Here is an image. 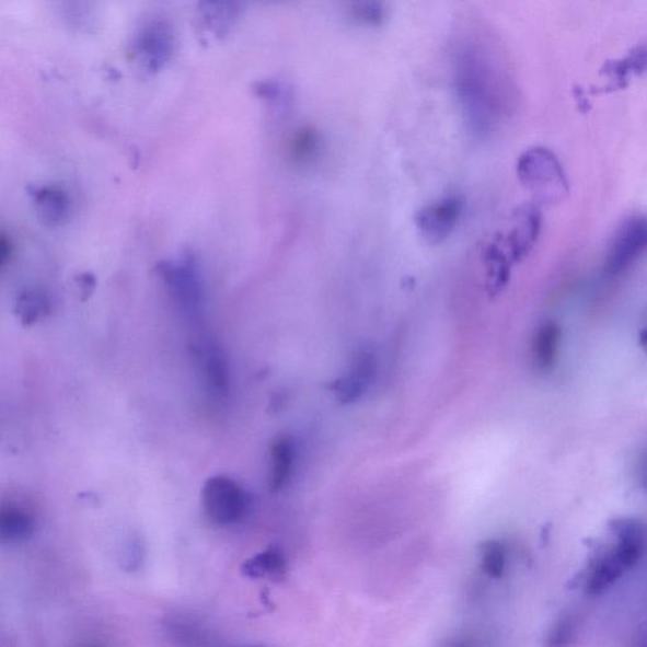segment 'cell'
I'll use <instances>...</instances> for the list:
<instances>
[{
    "instance_id": "cell-3",
    "label": "cell",
    "mask_w": 647,
    "mask_h": 647,
    "mask_svg": "<svg viewBox=\"0 0 647 647\" xmlns=\"http://www.w3.org/2000/svg\"><path fill=\"white\" fill-rule=\"evenodd\" d=\"M518 175L521 184L539 200L554 203L568 193L567 177L558 159L542 147H535L521 155Z\"/></svg>"
},
{
    "instance_id": "cell-11",
    "label": "cell",
    "mask_w": 647,
    "mask_h": 647,
    "mask_svg": "<svg viewBox=\"0 0 647 647\" xmlns=\"http://www.w3.org/2000/svg\"><path fill=\"white\" fill-rule=\"evenodd\" d=\"M562 340V327L558 323L547 322L539 327L532 342V358L540 372L552 371L558 362Z\"/></svg>"
},
{
    "instance_id": "cell-12",
    "label": "cell",
    "mask_w": 647,
    "mask_h": 647,
    "mask_svg": "<svg viewBox=\"0 0 647 647\" xmlns=\"http://www.w3.org/2000/svg\"><path fill=\"white\" fill-rule=\"evenodd\" d=\"M35 532V520L20 507H4L0 512V538L3 543L26 542Z\"/></svg>"
},
{
    "instance_id": "cell-18",
    "label": "cell",
    "mask_w": 647,
    "mask_h": 647,
    "mask_svg": "<svg viewBox=\"0 0 647 647\" xmlns=\"http://www.w3.org/2000/svg\"><path fill=\"white\" fill-rule=\"evenodd\" d=\"M647 68V47H638L637 50L631 53L625 59L613 61L608 65V70L604 71L614 86H625L626 81L638 76Z\"/></svg>"
},
{
    "instance_id": "cell-4",
    "label": "cell",
    "mask_w": 647,
    "mask_h": 647,
    "mask_svg": "<svg viewBox=\"0 0 647 647\" xmlns=\"http://www.w3.org/2000/svg\"><path fill=\"white\" fill-rule=\"evenodd\" d=\"M201 505L207 519L217 527L240 522L250 509V496L235 481L216 476L204 483Z\"/></svg>"
},
{
    "instance_id": "cell-6",
    "label": "cell",
    "mask_w": 647,
    "mask_h": 647,
    "mask_svg": "<svg viewBox=\"0 0 647 647\" xmlns=\"http://www.w3.org/2000/svg\"><path fill=\"white\" fill-rule=\"evenodd\" d=\"M463 196L452 194L426 205L416 212L415 223L423 239L430 244L443 243L453 233L463 215Z\"/></svg>"
},
{
    "instance_id": "cell-16",
    "label": "cell",
    "mask_w": 647,
    "mask_h": 647,
    "mask_svg": "<svg viewBox=\"0 0 647 647\" xmlns=\"http://www.w3.org/2000/svg\"><path fill=\"white\" fill-rule=\"evenodd\" d=\"M376 372L374 358L371 355L359 356L354 370L346 379L338 382V393L343 400L350 401L360 395Z\"/></svg>"
},
{
    "instance_id": "cell-15",
    "label": "cell",
    "mask_w": 647,
    "mask_h": 647,
    "mask_svg": "<svg viewBox=\"0 0 647 647\" xmlns=\"http://www.w3.org/2000/svg\"><path fill=\"white\" fill-rule=\"evenodd\" d=\"M51 307L43 291L24 290L15 300L14 314L23 326L35 325L50 313Z\"/></svg>"
},
{
    "instance_id": "cell-24",
    "label": "cell",
    "mask_w": 647,
    "mask_h": 647,
    "mask_svg": "<svg viewBox=\"0 0 647 647\" xmlns=\"http://www.w3.org/2000/svg\"><path fill=\"white\" fill-rule=\"evenodd\" d=\"M94 280L93 277L90 276H84L83 278H81L80 281V291H81V298H83L84 300L90 298V294H92L93 290H94Z\"/></svg>"
},
{
    "instance_id": "cell-26",
    "label": "cell",
    "mask_w": 647,
    "mask_h": 647,
    "mask_svg": "<svg viewBox=\"0 0 647 647\" xmlns=\"http://www.w3.org/2000/svg\"><path fill=\"white\" fill-rule=\"evenodd\" d=\"M255 647H261V646H255Z\"/></svg>"
},
{
    "instance_id": "cell-10",
    "label": "cell",
    "mask_w": 647,
    "mask_h": 647,
    "mask_svg": "<svg viewBox=\"0 0 647 647\" xmlns=\"http://www.w3.org/2000/svg\"><path fill=\"white\" fill-rule=\"evenodd\" d=\"M540 223L542 219L535 208H525L519 212L510 234L506 236L512 258L519 259L531 250L538 239Z\"/></svg>"
},
{
    "instance_id": "cell-21",
    "label": "cell",
    "mask_w": 647,
    "mask_h": 647,
    "mask_svg": "<svg viewBox=\"0 0 647 647\" xmlns=\"http://www.w3.org/2000/svg\"><path fill=\"white\" fill-rule=\"evenodd\" d=\"M579 621L576 614L565 613L554 622L545 638V647H573L577 643Z\"/></svg>"
},
{
    "instance_id": "cell-20",
    "label": "cell",
    "mask_w": 647,
    "mask_h": 647,
    "mask_svg": "<svg viewBox=\"0 0 647 647\" xmlns=\"http://www.w3.org/2000/svg\"><path fill=\"white\" fill-rule=\"evenodd\" d=\"M507 552L502 543L487 540L480 546V568L488 578L499 579L505 575Z\"/></svg>"
},
{
    "instance_id": "cell-7",
    "label": "cell",
    "mask_w": 647,
    "mask_h": 647,
    "mask_svg": "<svg viewBox=\"0 0 647 647\" xmlns=\"http://www.w3.org/2000/svg\"><path fill=\"white\" fill-rule=\"evenodd\" d=\"M161 271L185 315L198 317L200 314L201 285L194 261L185 258L174 265L163 266Z\"/></svg>"
},
{
    "instance_id": "cell-8",
    "label": "cell",
    "mask_w": 647,
    "mask_h": 647,
    "mask_svg": "<svg viewBox=\"0 0 647 647\" xmlns=\"http://www.w3.org/2000/svg\"><path fill=\"white\" fill-rule=\"evenodd\" d=\"M193 351L209 389L216 395L224 396L229 390V371L222 349L217 343L203 338L195 344Z\"/></svg>"
},
{
    "instance_id": "cell-25",
    "label": "cell",
    "mask_w": 647,
    "mask_h": 647,
    "mask_svg": "<svg viewBox=\"0 0 647 647\" xmlns=\"http://www.w3.org/2000/svg\"><path fill=\"white\" fill-rule=\"evenodd\" d=\"M640 343L642 347L647 351V330H644L640 333Z\"/></svg>"
},
{
    "instance_id": "cell-14",
    "label": "cell",
    "mask_w": 647,
    "mask_h": 647,
    "mask_svg": "<svg viewBox=\"0 0 647 647\" xmlns=\"http://www.w3.org/2000/svg\"><path fill=\"white\" fill-rule=\"evenodd\" d=\"M138 48L139 54L146 56L147 62L159 67L167 59L171 50V39L165 26L154 23L147 27L138 38Z\"/></svg>"
},
{
    "instance_id": "cell-5",
    "label": "cell",
    "mask_w": 647,
    "mask_h": 647,
    "mask_svg": "<svg viewBox=\"0 0 647 647\" xmlns=\"http://www.w3.org/2000/svg\"><path fill=\"white\" fill-rule=\"evenodd\" d=\"M647 255V215L626 218L614 232L604 259V273L616 277Z\"/></svg>"
},
{
    "instance_id": "cell-1",
    "label": "cell",
    "mask_w": 647,
    "mask_h": 647,
    "mask_svg": "<svg viewBox=\"0 0 647 647\" xmlns=\"http://www.w3.org/2000/svg\"><path fill=\"white\" fill-rule=\"evenodd\" d=\"M498 51L494 38L477 23L466 26L454 43V92L474 137L495 132L510 109V80Z\"/></svg>"
},
{
    "instance_id": "cell-2",
    "label": "cell",
    "mask_w": 647,
    "mask_h": 647,
    "mask_svg": "<svg viewBox=\"0 0 647 647\" xmlns=\"http://www.w3.org/2000/svg\"><path fill=\"white\" fill-rule=\"evenodd\" d=\"M614 543L589 568L586 591L600 596L633 569L645 553L647 534L640 521L616 520L611 523Z\"/></svg>"
},
{
    "instance_id": "cell-17",
    "label": "cell",
    "mask_w": 647,
    "mask_h": 647,
    "mask_svg": "<svg viewBox=\"0 0 647 647\" xmlns=\"http://www.w3.org/2000/svg\"><path fill=\"white\" fill-rule=\"evenodd\" d=\"M294 462L292 441L286 438L277 440L271 449V472H269V487L281 489L290 480Z\"/></svg>"
},
{
    "instance_id": "cell-13",
    "label": "cell",
    "mask_w": 647,
    "mask_h": 647,
    "mask_svg": "<svg viewBox=\"0 0 647 647\" xmlns=\"http://www.w3.org/2000/svg\"><path fill=\"white\" fill-rule=\"evenodd\" d=\"M323 152V139L313 127H302L294 132L289 141V154L299 166H308L315 162Z\"/></svg>"
},
{
    "instance_id": "cell-22",
    "label": "cell",
    "mask_w": 647,
    "mask_h": 647,
    "mask_svg": "<svg viewBox=\"0 0 647 647\" xmlns=\"http://www.w3.org/2000/svg\"><path fill=\"white\" fill-rule=\"evenodd\" d=\"M38 210L48 223L61 222L68 211L67 196L56 188H44L36 194Z\"/></svg>"
},
{
    "instance_id": "cell-23",
    "label": "cell",
    "mask_w": 647,
    "mask_h": 647,
    "mask_svg": "<svg viewBox=\"0 0 647 647\" xmlns=\"http://www.w3.org/2000/svg\"><path fill=\"white\" fill-rule=\"evenodd\" d=\"M443 647H481L480 642L473 636H461L453 638Z\"/></svg>"
},
{
    "instance_id": "cell-9",
    "label": "cell",
    "mask_w": 647,
    "mask_h": 647,
    "mask_svg": "<svg viewBox=\"0 0 647 647\" xmlns=\"http://www.w3.org/2000/svg\"><path fill=\"white\" fill-rule=\"evenodd\" d=\"M242 575L250 579H267L280 584L288 577L289 563L280 547L269 546L242 564Z\"/></svg>"
},
{
    "instance_id": "cell-19",
    "label": "cell",
    "mask_w": 647,
    "mask_h": 647,
    "mask_svg": "<svg viewBox=\"0 0 647 647\" xmlns=\"http://www.w3.org/2000/svg\"><path fill=\"white\" fill-rule=\"evenodd\" d=\"M347 19L362 27H380L389 19V7L382 2H356L347 8Z\"/></svg>"
}]
</instances>
